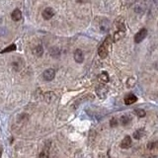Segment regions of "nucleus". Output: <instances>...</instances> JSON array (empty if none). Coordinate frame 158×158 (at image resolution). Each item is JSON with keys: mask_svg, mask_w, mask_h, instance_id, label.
Here are the masks:
<instances>
[{"mask_svg": "<svg viewBox=\"0 0 158 158\" xmlns=\"http://www.w3.org/2000/svg\"><path fill=\"white\" fill-rule=\"evenodd\" d=\"M146 36H147V29L143 28V29L139 30V32L134 36V42H135L136 44H139L140 42H142V40L145 39Z\"/></svg>", "mask_w": 158, "mask_h": 158, "instance_id": "nucleus-1", "label": "nucleus"}, {"mask_svg": "<svg viewBox=\"0 0 158 158\" xmlns=\"http://www.w3.org/2000/svg\"><path fill=\"white\" fill-rule=\"evenodd\" d=\"M96 93H97L98 97L101 98V99H104L106 97L107 93H108V88L104 85H100L96 88Z\"/></svg>", "mask_w": 158, "mask_h": 158, "instance_id": "nucleus-2", "label": "nucleus"}, {"mask_svg": "<svg viewBox=\"0 0 158 158\" xmlns=\"http://www.w3.org/2000/svg\"><path fill=\"white\" fill-rule=\"evenodd\" d=\"M55 76V71L52 68H50V69H46V71L44 72V74H42V77L46 81H52L53 78H54Z\"/></svg>", "mask_w": 158, "mask_h": 158, "instance_id": "nucleus-3", "label": "nucleus"}, {"mask_svg": "<svg viewBox=\"0 0 158 158\" xmlns=\"http://www.w3.org/2000/svg\"><path fill=\"white\" fill-rule=\"evenodd\" d=\"M98 54L101 58H105L108 55V46H106L104 44H102L98 48Z\"/></svg>", "mask_w": 158, "mask_h": 158, "instance_id": "nucleus-4", "label": "nucleus"}, {"mask_svg": "<svg viewBox=\"0 0 158 158\" xmlns=\"http://www.w3.org/2000/svg\"><path fill=\"white\" fill-rule=\"evenodd\" d=\"M53 15H54V11H53L52 8H46V9L42 11V17H44V19H46V20H50V18H52Z\"/></svg>", "mask_w": 158, "mask_h": 158, "instance_id": "nucleus-5", "label": "nucleus"}, {"mask_svg": "<svg viewBox=\"0 0 158 158\" xmlns=\"http://www.w3.org/2000/svg\"><path fill=\"white\" fill-rule=\"evenodd\" d=\"M131 146V136H125L121 142V147L123 149H127Z\"/></svg>", "mask_w": 158, "mask_h": 158, "instance_id": "nucleus-6", "label": "nucleus"}, {"mask_svg": "<svg viewBox=\"0 0 158 158\" xmlns=\"http://www.w3.org/2000/svg\"><path fill=\"white\" fill-rule=\"evenodd\" d=\"M74 59H75V61L78 63L83 62V60H84V54H83L82 50H76L75 52H74Z\"/></svg>", "mask_w": 158, "mask_h": 158, "instance_id": "nucleus-7", "label": "nucleus"}, {"mask_svg": "<svg viewBox=\"0 0 158 158\" xmlns=\"http://www.w3.org/2000/svg\"><path fill=\"white\" fill-rule=\"evenodd\" d=\"M137 101V97L133 94H129L127 97L125 98V105H131V104L135 103Z\"/></svg>", "mask_w": 158, "mask_h": 158, "instance_id": "nucleus-8", "label": "nucleus"}, {"mask_svg": "<svg viewBox=\"0 0 158 158\" xmlns=\"http://www.w3.org/2000/svg\"><path fill=\"white\" fill-rule=\"evenodd\" d=\"M116 26L118 30H123L125 31V19L123 17H119L116 20Z\"/></svg>", "mask_w": 158, "mask_h": 158, "instance_id": "nucleus-9", "label": "nucleus"}, {"mask_svg": "<svg viewBox=\"0 0 158 158\" xmlns=\"http://www.w3.org/2000/svg\"><path fill=\"white\" fill-rule=\"evenodd\" d=\"M55 98H56V96H55V94L53 92H46L44 94V100L48 103H52V102L55 100Z\"/></svg>", "mask_w": 158, "mask_h": 158, "instance_id": "nucleus-10", "label": "nucleus"}, {"mask_svg": "<svg viewBox=\"0 0 158 158\" xmlns=\"http://www.w3.org/2000/svg\"><path fill=\"white\" fill-rule=\"evenodd\" d=\"M125 31H123V30H118L114 34V42H118L123 37H125Z\"/></svg>", "mask_w": 158, "mask_h": 158, "instance_id": "nucleus-11", "label": "nucleus"}, {"mask_svg": "<svg viewBox=\"0 0 158 158\" xmlns=\"http://www.w3.org/2000/svg\"><path fill=\"white\" fill-rule=\"evenodd\" d=\"M11 18L13 21H20L22 19V13L19 9H16L13 11V13L11 14Z\"/></svg>", "mask_w": 158, "mask_h": 158, "instance_id": "nucleus-12", "label": "nucleus"}, {"mask_svg": "<svg viewBox=\"0 0 158 158\" xmlns=\"http://www.w3.org/2000/svg\"><path fill=\"white\" fill-rule=\"evenodd\" d=\"M34 54L35 55H37L38 57H40V56H42V53H44V48H42V44H38L37 46H36L35 48H34Z\"/></svg>", "mask_w": 158, "mask_h": 158, "instance_id": "nucleus-13", "label": "nucleus"}, {"mask_svg": "<svg viewBox=\"0 0 158 158\" xmlns=\"http://www.w3.org/2000/svg\"><path fill=\"white\" fill-rule=\"evenodd\" d=\"M99 79H100V80H101L103 83L109 82V74L107 73L106 71L101 72V73H100V75H99Z\"/></svg>", "mask_w": 158, "mask_h": 158, "instance_id": "nucleus-14", "label": "nucleus"}, {"mask_svg": "<svg viewBox=\"0 0 158 158\" xmlns=\"http://www.w3.org/2000/svg\"><path fill=\"white\" fill-rule=\"evenodd\" d=\"M16 44H12L11 46H7V48H5L4 50H1V53H6V52H14V50H16Z\"/></svg>", "mask_w": 158, "mask_h": 158, "instance_id": "nucleus-15", "label": "nucleus"}, {"mask_svg": "<svg viewBox=\"0 0 158 158\" xmlns=\"http://www.w3.org/2000/svg\"><path fill=\"white\" fill-rule=\"evenodd\" d=\"M147 149L149 150H155L158 149V141H150L147 144Z\"/></svg>", "mask_w": 158, "mask_h": 158, "instance_id": "nucleus-16", "label": "nucleus"}, {"mask_svg": "<svg viewBox=\"0 0 158 158\" xmlns=\"http://www.w3.org/2000/svg\"><path fill=\"white\" fill-rule=\"evenodd\" d=\"M131 117L127 116V115H125V116H123L121 118V123H123V125H127V123H131Z\"/></svg>", "mask_w": 158, "mask_h": 158, "instance_id": "nucleus-17", "label": "nucleus"}, {"mask_svg": "<svg viewBox=\"0 0 158 158\" xmlns=\"http://www.w3.org/2000/svg\"><path fill=\"white\" fill-rule=\"evenodd\" d=\"M50 53L52 56L57 57L59 55V53H60V50H59V48H52L50 50Z\"/></svg>", "mask_w": 158, "mask_h": 158, "instance_id": "nucleus-18", "label": "nucleus"}, {"mask_svg": "<svg viewBox=\"0 0 158 158\" xmlns=\"http://www.w3.org/2000/svg\"><path fill=\"white\" fill-rule=\"evenodd\" d=\"M143 133H144L143 129H138V131H134L133 137L135 138V139H139V138H141L142 136H143Z\"/></svg>", "mask_w": 158, "mask_h": 158, "instance_id": "nucleus-19", "label": "nucleus"}, {"mask_svg": "<svg viewBox=\"0 0 158 158\" xmlns=\"http://www.w3.org/2000/svg\"><path fill=\"white\" fill-rule=\"evenodd\" d=\"M144 9H145V6L142 3L137 4V5L135 6V12H136V13H138V14L142 13V12L144 11Z\"/></svg>", "mask_w": 158, "mask_h": 158, "instance_id": "nucleus-20", "label": "nucleus"}, {"mask_svg": "<svg viewBox=\"0 0 158 158\" xmlns=\"http://www.w3.org/2000/svg\"><path fill=\"white\" fill-rule=\"evenodd\" d=\"M48 157H50V153H48V149H44L40 153V158H48Z\"/></svg>", "mask_w": 158, "mask_h": 158, "instance_id": "nucleus-21", "label": "nucleus"}, {"mask_svg": "<svg viewBox=\"0 0 158 158\" xmlns=\"http://www.w3.org/2000/svg\"><path fill=\"white\" fill-rule=\"evenodd\" d=\"M135 114L137 115V117H139V118H142V117L145 116V111L141 110V109H139V110H135Z\"/></svg>", "mask_w": 158, "mask_h": 158, "instance_id": "nucleus-22", "label": "nucleus"}, {"mask_svg": "<svg viewBox=\"0 0 158 158\" xmlns=\"http://www.w3.org/2000/svg\"><path fill=\"white\" fill-rule=\"evenodd\" d=\"M111 125L112 127H115V125H117V119L115 118H113L112 119H111Z\"/></svg>", "mask_w": 158, "mask_h": 158, "instance_id": "nucleus-23", "label": "nucleus"}, {"mask_svg": "<svg viewBox=\"0 0 158 158\" xmlns=\"http://www.w3.org/2000/svg\"><path fill=\"white\" fill-rule=\"evenodd\" d=\"M87 0H78V2H80V3H84V2H86Z\"/></svg>", "mask_w": 158, "mask_h": 158, "instance_id": "nucleus-24", "label": "nucleus"}, {"mask_svg": "<svg viewBox=\"0 0 158 158\" xmlns=\"http://www.w3.org/2000/svg\"><path fill=\"white\" fill-rule=\"evenodd\" d=\"M2 151H3V149H2V147H0V157H1V155H2Z\"/></svg>", "mask_w": 158, "mask_h": 158, "instance_id": "nucleus-25", "label": "nucleus"}, {"mask_svg": "<svg viewBox=\"0 0 158 158\" xmlns=\"http://www.w3.org/2000/svg\"><path fill=\"white\" fill-rule=\"evenodd\" d=\"M155 66H156V68H157V69H158V62L156 63V64H155Z\"/></svg>", "mask_w": 158, "mask_h": 158, "instance_id": "nucleus-26", "label": "nucleus"}]
</instances>
